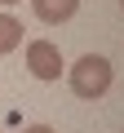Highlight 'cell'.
Returning <instances> with one entry per match:
<instances>
[{"instance_id":"7","label":"cell","mask_w":124,"mask_h":133,"mask_svg":"<svg viewBox=\"0 0 124 133\" xmlns=\"http://www.w3.org/2000/svg\"><path fill=\"white\" fill-rule=\"evenodd\" d=\"M120 5H124V0H120Z\"/></svg>"},{"instance_id":"6","label":"cell","mask_w":124,"mask_h":133,"mask_svg":"<svg viewBox=\"0 0 124 133\" xmlns=\"http://www.w3.org/2000/svg\"><path fill=\"white\" fill-rule=\"evenodd\" d=\"M0 5H18V0H0Z\"/></svg>"},{"instance_id":"4","label":"cell","mask_w":124,"mask_h":133,"mask_svg":"<svg viewBox=\"0 0 124 133\" xmlns=\"http://www.w3.org/2000/svg\"><path fill=\"white\" fill-rule=\"evenodd\" d=\"M18 44H22V22H18L13 14H0V58L13 53Z\"/></svg>"},{"instance_id":"3","label":"cell","mask_w":124,"mask_h":133,"mask_svg":"<svg viewBox=\"0 0 124 133\" xmlns=\"http://www.w3.org/2000/svg\"><path fill=\"white\" fill-rule=\"evenodd\" d=\"M31 9H36V18L40 22H71L75 18V9H80V0H31Z\"/></svg>"},{"instance_id":"2","label":"cell","mask_w":124,"mask_h":133,"mask_svg":"<svg viewBox=\"0 0 124 133\" xmlns=\"http://www.w3.org/2000/svg\"><path fill=\"white\" fill-rule=\"evenodd\" d=\"M27 71L36 80H58L62 71H67V62H62V49L53 40H31L27 44Z\"/></svg>"},{"instance_id":"1","label":"cell","mask_w":124,"mask_h":133,"mask_svg":"<svg viewBox=\"0 0 124 133\" xmlns=\"http://www.w3.org/2000/svg\"><path fill=\"white\" fill-rule=\"evenodd\" d=\"M111 80H115V71H111V62H106L102 53H84V58L71 66V89H75V98L98 102V98L111 89Z\"/></svg>"},{"instance_id":"5","label":"cell","mask_w":124,"mask_h":133,"mask_svg":"<svg viewBox=\"0 0 124 133\" xmlns=\"http://www.w3.org/2000/svg\"><path fill=\"white\" fill-rule=\"evenodd\" d=\"M22 133H53V129H49V124H27Z\"/></svg>"}]
</instances>
